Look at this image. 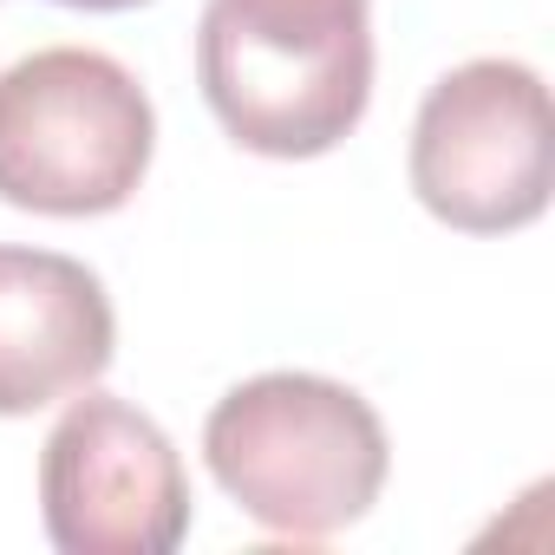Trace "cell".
Here are the masks:
<instances>
[{
    "instance_id": "6da1fadb",
    "label": "cell",
    "mask_w": 555,
    "mask_h": 555,
    "mask_svg": "<svg viewBox=\"0 0 555 555\" xmlns=\"http://www.w3.org/2000/svg\"><path fill=\"white\" fill-rule=\"evenodd\" d=\"M196 86L242 151L327 157L373 105V0H209Z\"/></svg>"
},
{
    "instance_id": "7a4b0ae2",
    "label": "cell",
    "mask_w": 555,
    "mask_h": 555,
    "mask_svg": "<svg viewBox=\"0 0 555 555\" xmlns=\"http://www.w3.org/2000/svg\"><path fill=\"white\" fill-rule=\"evenodd\" d=\"M203 464L255 529L327 542L379 503L392 444L353 386L327 373H255L209 405Z\"/></svg>"
},
{
    "instance_id": "3957f363",
    "label": "cell",
    "mask_w": 555,
    "mask_h": 555,
    "mask_svg": "<svg viewBox=\"0 0 555 555\" xmlns=\"http://www.w3.org/2000/svg\"><path fill=\"white\" fill-rule=\"evenodd\" d=\"M157 112L99 47H40L0 73V203L34 216H112L144 190Z\"/></svg>"
},
{
    "instance_id": "277c9868",
    "label": "cell",
    "mask_w": 555,
    "mask_h": 555,
    "mask_svg": "<svg viewBox=\"0 0 555 555\" xmlns=\"http://www.w3.org/2000/svg\"><path fill=\"white\" fill-rule=\"evenodd\" d=\"M548 86L522 60L451 66L412 125V190L464 235H509L548 209Z\"/></svg>"
},
{
    "instance_id": "5b68a950",
    "label": "cell",
    "mask_w": 555,
    "mask_h": 555,
    "mask_svg": "<svg viewBox=\"0 0 555 555\" xmlns=\"http://www.w3.org/2000/svg\"><path fill=\"white\" fill-rule=\"evenodd\" d=\"M40 516L60 555H170L190 535V477L170 431L112 392H73L40 451Z\"/></svg>"
},
{
    "instance_id": "8992f818",
    "label": "cell",
    "mask_w": 555,
    "mask_h": 555,
    "mask_svg": "<svg viewBox=\"0 0 555 555\" xmlns=\"http://www.w3.org/2000/svg\"><path fill=\"white\" fill-rule=\"evenodd\" d=\"M118 314L105 282L60 248L0 242V418L47 412L105 379Z\"/></svg>"
},
{
    "instance_id": "52a82bcc",
    "label": "cell",
    "mask_w": 555,
    "mask_h": 555,
    "mask_svg": "<svg viewBox=\"0 0 555 555\" xmlns=\"http://www.w3.org/2000/svg\"><path fill=\"white\" fill-rule=\"evenodd\" d=\"M60 8H79V14H131V8H151V0H60Z\"/></svg>"
}]
</instances>
